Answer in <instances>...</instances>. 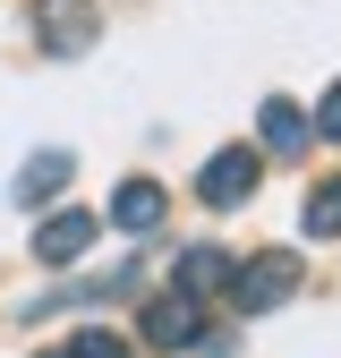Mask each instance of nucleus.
I'll return each instance as SVG.
<instances>
[{
    "label": "nucleus",
    "instance_id": "nucleus-10",
    "mask_svg": "<svg viewBox=\"0 0 341 358\" xmlns=\"http://www.w3.org/2000/svg\"><path fill=\"white\" fill-rule=\"evenodd\" d=\"M298 222H307L316 239H341V171H333V179H316V188H307V205H298Z\"/></svg>",
    "mask_w": 341,
    "mask_h": 358
},
{
    "label": "nucleus",
    "instance_id": "nucleus-5",
    "mask_svg": "<svg viewBox=\"0 0 341 358\" xmlns=\"http://www.w3.org/2000/svg\"><path fill=\"white\" fill-rule=\"evenodd\" d=\"M94 231H103V222L85 213V205H77V213H52V222H34V256H43V264H77L85 248H94Z\"/></svg>",
    "mask_w": 341,
    "mask_h": 358
},
{
    "label": "nucleus",
    "instance_id": "nucleus-9",
    "mask_svg": "<svg viewBox=\"0 0 341 358\" xmlns=\"http://www.w3.org/2000/svg\"><path fill=\"white\" fill-rule=\"evenodd\" d=\"M256 120H265V145H273V154H298V145H307V111H298V103H282V94H273Z\"/></svg>",
    "mask_w": 341,
    "mask_h": 358
},
{
    "label": "nucleus",
    "instance_id": "nucleus-1",
    "mask_svg": "<svg viewBox=\"0 0 341 358\" xmlns=\"http://www.w3.org/2000/svg\"><path fill=\"white\" fill-rule=\"evenodd\" d=\"M290 290H298V256L290 248H265L256 264H231V282H222L231 316H265V307H282Z\"/></svg>",
    "mask_w": 341,
    "mask_h": 358
},
{
    "label": "nucleus",
    "instance_id": "nucleus-12",
    "mask_svg": "<svg viewBox=\"0 0 341 358\" xmlns=\"http://www.w3.org/2000/svg\"><path fill=\"white\" fill-rule=\"evenodd\" d=\"M316 128H324V137H341V85L324 94V111H316Z\"/></svg>",
    "mask_w": 341,
    "mask_h": 358
},
{
    "label": "nucleus",
    "instance_id": "nucleus-8",
    "mask_svg": "<svg viewBox=\"0 0 341 358\" xmlns=\"http://www.w3.org/2000/svg\"><path fill=\"white\" fill-rule=\"evenodd\" d=\"M162 213H170V196L154 188V179H119V196H111L119 231H162Z\"/></svg>",
    "mask_w": 341,
    "mask_h": 358
},
{
    "label": "nucleus",
    "instance_id": "nucleus-6",
    "mask_svg": "<svg viewBox=\"0 0 341 358\" xmlns=\"http://www.w3.org/2000/svg\"><path fill=\"white\" fill-rule=\"evenodd\" d=\"M222 282H231V248H180V264H170V290L213 299Z\"/></svg>",
    "mask_w": 341,
    "mask_h": 358
},
{
    "label": "nucleus",
    "instance_id": "nucleus-11",
    "mask_svg": "<svg viewBox=\"0 0 341 358\" xmlns=\"http://www.w3.org/2000/svg\"><path fill=\"white\" fill-rule=\"evenodd\" d=\"M60 358H137V350H128L119 333H103V324H85V333H77V341H68Z\"/></svg>",
    "mask_w": 341,
    "mask_h": 358
},
{
    "label": "nucleus",
    "instance_id": "nucleus-4",
    "mask_svg": "<svg viewBox=\"0 0 341 358\" xmlns=\"http://www.w3.org/2000/svg\"><path fill=\"white\" fill-rule=\"evenodd\" d=\"M145 350H196L205 341V299H188V290H162V299H145Z\"/></svg>",
    "mask_w": 341,
    "mask_h": 358
},
{
    "label": "nucleus",
    "instance_id": "nucleus-3",
    "mask_svg": "<svg viewBox=\"0 0 341 358\" xmlns=\"http://www.w3.org/2000/svg\"><path fill=\"white\" fill-rule=\"evenodd\" d=\"M256 171H265V154H256V145H222V154L196 171V196H205L213 213H231V205L256 196Z\"/></svg>",
    "mask_w": 341,
    "mask_h": 358
},
{
    "label": "nucleus",
    "instance_id": "nucleus-7",
    "mask_svg": "<svg viewBox=\"0 0 341 358\" xmlns=\"http://www.w3.org/2000/svg\"><path fill=\"white\" fill-rule=\"evenodd\" d=\"M60 188H68V154L52 145V154H34V162H17V188H9V196H17L26 213H43V205L60 196Z\"/></svg>",
    "mask_w": 341,
    "mask_h": 358
},
{
    "label": "nucleus",
    "instance_id": "nucleus-2",
    "mask_svg": "<svg viewBox=\"0 0 341 358\" xmlns=\"http://www.w3.org/2000/svg\"><path fill=\"white\" fill-rule=\"evenodd\" d=\"M94 34H103L94 0H34V43H43L52 60H77V52H94Z\"/></svg>",
    "mask_w": 341,
    "mask_h": 358
}]
</instances>
